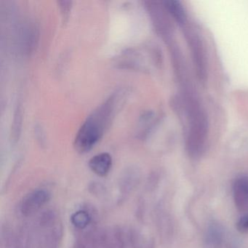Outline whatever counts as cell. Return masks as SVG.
<instances>
[{
	"label": "cell",
	"mask_w": 248,
	"mask_h": 248,
	"mask_svg": "<svg viewBox=\"0 0 248 248\" xmlns=\"http://www.w3.org/2000/svg\"><path fill=\"white\" fill-rule=\"evenodd\" d=\"M59 4L62 15H63V18H64V20L66 19L69 17V12L72 8V2H68V1H62V2H59Z\"/></svg>",
	"instance_id": "9"
},
{
	"label": "cell",
	"mask_w": 248,
	"mask_h": 248,
	"mask_svg": "<svg viewBox=\"0 0 248 248\" xmlns=\"http://www.w3.org/2000/svg\"><path fill=\"white\" fill-rule=\"evenodd\" d=\"M236 229L241 233H248V213L242 214L236 222Z\"/></svg>",
	"instance_id": "8"
},
{
	"label": "cell",
	"mask_w": 248,
	"mask_h": 248,
	"mask_svg": "<svg viewBox=\"0 0 248 248\" xmlns=\"http://www.w3.org/2000/svg\"><path fill=\"white\" fill-rule=\"evenodd\" d=\"M112 117L104 108L98 107L82 124L77 133L75 148L79 154L89 152L101 140Z\"/></svg>",
	"instance_id": "1"
},
{
	"label": "cell",
	"mask_w": 248,
	"mask_h": 248,
	"mask_svg": "<svg viewBox=\"0 0 248 248\" xmlns=\"http://www.w3.org/2000/svg\"><path fill=\"white\" fill-rule=\"evenodd\" d=\"M91 217L89 213L85 210L75 212L71 216V222L77 229H82L86 228L91 222Z\"/></svg>",
	"instance_id": "7"
},
{
	"label": "cell",
	"mask_w": 248,
	"mask_h": 248,
	"mask_svg": "<svg viewBox=\"0 0 248 248\" xmlns=\"http://www.w3.org/2000/svg\"><path fill=\"white\" fill-rule=\"evenodd\" d=\"M165 8L169 11L170 14L178 23L182 24L185 21L186 13L179 2L170 1V2H165Z\"/></svg>",
	"instance_id": "6"
},
{
	"label": "cell",
	"mask_w": 248,
	"mask_h": 248,
	"mask_svg": "<svg viewBox=\"0 0 248 248\" xmlns=\"http://www.w3.org/2000/svg\"><path fill=\"white\" fill-rule=\"evenodd\" d=\"M50 200V194L44 189H37L26 196L21 202V211L24 216H31L40 210Z\"/></svg>",
	"instance_id": "2"
},
{
	"label": "cell",
	"mask_w": 248,
	"mask_h": 248,
	"mask_svg": "<svg viewBox=\"0 0 248 248\" xmlns=\"http://www.w3.org/2000/svg\"><path fill=\"white\" fill-rule=\"evenodd\" d=\"M233 202L238 211L248 213V176L237 177L232 185Z\"/></svg>",
	"instance_id": "3"
},
{
	"label": "cell",
	"mask_w": 248,
	"mask_h": 248,
	"mask_svg": "<svg viewBox=\"0 0 248 248\" xmlns=\"http://www.w3.org/2000/svg\"><path fill=\"white\" fill-rule=\"evenodd\" d=\"M89 168L98 176L104 177L108 175L112 167V157L107 152L95 155L90 159Z\"/></svg>",
	"instance_id": "4"
},
{
	"label": "cell",
	"mask_w": 248,
	"mask_h": 248,
	"mask_svg": "<svg viewBox=\"0 0 248 248\" xmlns=\"http://www.w3.org/2000/svg\"><path fill=\"white\" fill-rule=\"evenodd\" d=\"M223 229L219 223H213L208 226L205 234V242L210 248H217L223 242Z\"/></svg>",
	"instance_id": "5"
}]
</instances>
